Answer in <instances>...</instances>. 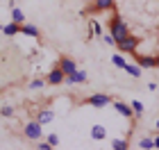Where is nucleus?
<instances>
[{"label":"nucleus","mask_w":159,"mask_h":150,"mask_svg":"<svg viewBox=\"0 0 159 150\" xmlns=\"http://www.w3.org/2000/svg\"><path fill=\"white\" fill-rule=\"evenodd\" d=\"M109 34H111L114 39H116V43H118L120 39H125L127 34H129V27H127V23H125V20H123V18L118 16V14H114V16L109 18Z\"/></svg>","instance_id":"1"},{"label":"nucleus","mask_w":159,"mask_h":150,"mask_svg":"<svg viewBox=\"0 0 159 150\" xmlns=\"http://www.w3.org/2000/svg\"><path fill=\"white\" fill-rule=\"evenodd\" d=\"M23 132H25V137L32 139V141H39L43 137V127H41L39 120H30V123H25L23 125Z\"/></svg>","instance_id":"2"},{"label":"nucleus","mask_w":159,"mask_h":150,"mask_svg":"<svg viewBox=\"0 0 159 150\" xmlns=\"http://www.w3.org/2000/svg\"><path fill=\"white\" fill-rule=\"evenodd\" d=\"M111 102H114L111 96H107V93H93V96H89V98L84 100V105L98 107V109H100V107H109Z\"/></svg>","instance_id":"3"},{"label":"nucleus","mask_w":159,"mask_h":150,"mask_svg":"<svg viewBox=\"0 0 159 150\" xmlns=\"http://www.w3.org/2000/svg\"><path fill=\"white\" fill-rule=\"evenodd\" d=\"M136 46H139V37H134V34H127L125 39H120L116 43V48L120 50V52H134Z\"/></svg>","instance_id":"4"},{"label":"nucleus","mask_w":159,"mask_h":150,"mask_svg":"<svg viewBox=\"0 0 159 150\" xmlns=\"http://www.w3.org/2000/svg\"><path fill=\"white\" fill-rule=\"evenodd\" d=\"M114 7H116V0H93L89 11H109Z\"/></svg>","instance_id":"5"},{"label":"nucleus","mask_w":159,"mask_h":150,"mask_svg":"<svg viewBox=\"0 0 159 150\" xmlns=\"http://www.w3.org/2000/svg\"><path fill=\"white\" fill-rule=\"evenodd\" d=\"M57 66L64 70V75H70L73 70H77V64H75V59H70V57H59Z\"/></svg>","instance_id":"6"},{"label":"nucleus","mask_w":159,"mask_h":150,"mask_svg":"<svg viewBox=\"0 0 159 150\" xmlns=\"http://www.w3.org/2000/svg\"><path fill=\"white\" fill-rule=\"evenodd\" d=\"M64 77H66V75H64V70H61L59 66H55V68L46 75V82H48V84H61Z\"/></svg>","instance_id":"7"},{"label":"nucleus","mask_w":159,"mask_h":150,"mask_svg":"<svg viewBox=\"0 0 159 150\" xmlns=\"http://www.w3.org/2000/svg\"><path fill=\"white\" fill-rule=\"evenodd\" d=\"M64 82L66 84H82V82H86V70H73L70 75H66L64 77Z\"/></svg>","instance_id":"8"},{"label":"nucleus","mask_w":159,"mask_h":150,"mask_svg":"<svg viewBox=\"0 0 159 150\" xmlns=\"http://www.w3.org/2000/svg\"><path fill=\"white\" fill-rule=\"evenodd\" d=\"M111 105H114V109H116V111L120 114L123 118H132V116H134L132 107H129V105H125V102H123V100H114Z\"/></svg>","instance_id":"9"},{"label":"nucleus","mask_w":159,"mask_h":150,"mask_svg":"<svg viewBox=\"0 0 159 150\" xmlns=\"http://www.w3.org/2000/svg\"><path fill=\"white\" fill-rule=\"evenodd\" d=\"M20 34H25V37H32V39H37L39 37V27L37 25H32V23H23L20 25Z\"/></svg>","instance_id":"10"},{"label":"nucleus","mask_w":159,"mask_h":150,"mask_svg":"<svg viewBox=\"0 0 159 150\" xmlns=\"http://www.w3.org/2000/svg\"><path fill=\"white\" fill-rule=\"evenodd\" d=\"M52 118H55V111H52V109H41V111L37 114V120H39L41 125H48Z\"/></svg>","instance_id":"11"},{"label":"nucleus","mask_w":159,"mask_h":150,"mask_svg":"<svg viewBox=\"0 0 159 150\" xmlns=\"http://www.w3.org/2000/svg\"><path fill=\"white\" fill-rule=\"evenodd\" d=\"M105 137H107L105 125H93V127H91V139H93V141H102Z\"/></svg>","instance_id":"12"},{"label":"nucleus","mask_w":159,"mask_h":150,"mask_svg":"<svg viewBox=\"0 0 159 150\" xmlns=\"http://www.w3.org/2000/svg\"><path fill=\"white\" fill-rule=\"evenodd\" d=\"M123 70H125L127 75H132V77H141L143 75V68L139 66V64H129V61L125 64V68H123Z\"/></svg>","instance_id":"13"},{"label":"nucleus","mask_w":159,"mask_h":150,"mask_svg":"<svg viewBox=\"0 0 159 150\" xmlns=\"http://www.w3.org/2000/svg\"><path fill=\"white\" fill-rule=\"evenodd\" d=\"M89 30H91V37L102 39V25H100L96 18H91V20H89Z\"/></svg>","instance_id":"14"},{"label":"nucleus","mask_w":159,"mask_h":150,"mask_svg":"<svg viewBox=\"0 0 159 150\" xmlns=\"http://www.w3.org/2000/svg\"><path fill=\"white\" fill-rule=\"evenodd\" d=\"M139 66L141 68H155L157 66V57H150V55L139 57Z\"/></svg>","instance_id":"15"},{"label":"nucleus","mask_w":159,"mask_h":150,"mask_svg":"<svg viewBox=\"0 0 159 150\" xmlns=\"http://www.w3.org/2000/svg\"><path fill=\"white\" fill-rule=\"evenodd\" d=\"M2 34H7V37H14V34H20V25L18 23H7V25H2Z\"/></svg>","instance_id":"16"},{"label":"nucleus","mask_w":159,"mask_h":150,"mask_svg":"<svg viewBox=\"0 0 159 150\" xmlns=\"http://www.w3.org/2000/svg\"><path fill=\"white\" fill-rule=\"evenodd\" d=\"M11 20H14V23H18V25H23L25 23V11L18 9V7H14V9H11Z\"/></svg>","instance_id":"17"},{"label":"nucleus","mask_w":159,"mask_h":150,"mask_svg":"<svg viewBox=\"0 0 159 150\" xmlns=\"http://www.w3.org/2000/svg\"><path fill=\"white\" fill-rule=\"evenodd\" d=\"M129 107H132V111H134V116H136V118L143 116V109H146V105H143L141 100H132V105H129Z\"/></svg>","instance_id":"18"},{"label":"nucleus","mask_w":159,"mask_h":150,"mask_svg":"<svg viewBox=\"0 0 159 150\" xmlns=\"http://www.w3.org/2000/svg\"><path fill=\"white\" fill-rule=\"evenodd\" d=\"M111 64H114V66H116V68H125V57H123V55H118V52H114L111 55Z\"/></svg>","instance_id":"19"},{"label":"nucleus","mask_w":159,"mask_h":150,"mask_svg":"<svg viewBox=\"0 0 159 150\" xmlns=\"http://www.w3.org/2000/svg\"><path fill=\"white\" fill-rule=\"evenodd\" d=\"M127 148H129V143L125 139H114L111 141V150H127Z\"/></svg>","instance_id":"20"},{"label":"nucleus","mask_w":159,"mask_h":150,"mask_svg":"<svg viewBox=\"0 0 159 150\" xmlns=\"http://www.w3.org/2000/svg\"><path fill=\"white\" fill-rule=\"evenodd\" d=\"M136 148H141V150H152L155 143H152V139H150V137H146V139H141L139 143H136Z\"/></svg>","instance_id":"21"},{"label":"nucleus","mask_w":159,"mask_h":150,"mask_svg":"<svg viewBox=\"0 0 159 150\" xmlns=\"http://www.w3.org/2000/svg\"><path fill=\"white\" fill-rule=\"evenodd\" d=\"M46 80H41V77H39V80H32L30 84H27V87H30V89H34V91H39V89H43V87H46Z\"/></svg>","instance_id":"22"},{"label":"nucleus","mask_w":159,"mask_h":150,"mask_svg":"<svg viewBox=\"0 0 159 150\" xmlns=\"http://www.w3.org/2000/svg\"><path fill=\"white\" fill-rule=\"evenodd\" d=\"M46 141H48V143L52 146V148H59V146H61V143H59V137H57V134H48Z\"/></svg>","instance_id":"23"},{"label":"nucleus","mask_w":159,"mask_h":150,"mask_svg":"<svg viewBox=\"0 0 159 150\" xmlns=\"http://www.w3.org/2000/svg\"><path fill=\"white\" fill-rule=\"evenodd\" d=\"M102 43H107V46H116V39H114L111 34H102Z\"/></svg>","instance_id":"24"},{"label":"nucleus","mask_w":159,"mask_h":150,"mask_svg":"<svg viewBox=\"0 0 159 150\" xmlns=\"http://www.w3.org/2000/svg\"><path fill=\"white\" fill-rule=\"evenodd\" d=\"M0 114H2V116H14V107H0Z\"/></svg>","instance_id":"25"},{"label":"nucleus","mask_w":159,"mask_h":150,"mask_svg":"<svg viewBox=\"0 0 159 150\" xmlns=\"http://www.w3.org/2000/svg\"><path fill=\"white\" fill-rule=\"evenodd\" d=\"M37 148H39V150H50V148H52V146H50V143H48V141H46V143H37Z\"/></svg>","instance_id":"26"},{"label":"nucleus","mask_w":159,"mask_h":150,"mask_svg":"<svg viewBox=\"0 0 159 150\" xmlns=\"http://www.w3.org/2000/svg\"><path fill=\"white\" fill-rule=\"evenodd\" d=\"M157 89H159L157 82H150V84H148V91H157Z\"/></svg>","instance_id":"27"},{"label":"nucleus","mask_w":159,"mask_h":150,"mask_svg":"<svg viewBox=\"0 0 159 150\" xmlns=\"http://www.w3.org/2000/svg\"><path fill=\"white\" fill-rule=\"evenodd\" d=\"M152 143H155V148H159V134H157V137H152Z\"/></svg>","instance_id":"28"},{"label":"nucleus","mask_w":159,"mask_h":150,"mask_svg":"<svg viewBox=\"0 0 159 150\" xmlns=\"http://www.w3.org/2000/svg\"><path fill=\"white\" fill-rule=\"evenodd\" d=\"M155 127H157V130H159V118H157V123H155Z\"/></svg>","instance_id":"29"},{"label":"nucleus","mask_w":159,"mask_h":150,"mask_svg":"<svg viewBox=\"0 0 159 150\" xmlns=\"http://www.w3.org/2000/svg\"><path fill=\"white\" fill-rule=\"evenodd\" d=\"M157 68H159V57H157Z\"/></svg>","instance_id":"30"},{"label":"nucleus","mask_w":159,"mask_h":150,"mask_svg":"<svg viewBox=\"0 0 159 150\" xmlns=\"http://www.w3.org/2000/svg\"><path fill=\"white\" fill-rule=\"evenodd\" d=\"M0 32H2V25H0Z\"/></svg>","instance_id":"31"}]
</instances>
